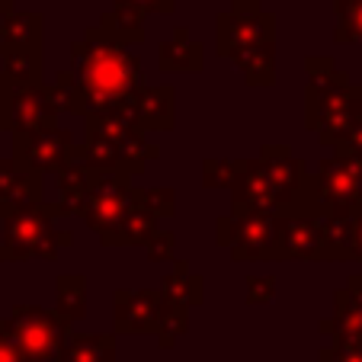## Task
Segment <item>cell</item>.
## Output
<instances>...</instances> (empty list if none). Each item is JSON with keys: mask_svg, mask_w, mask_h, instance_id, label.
<instances>
[]
</instances>
